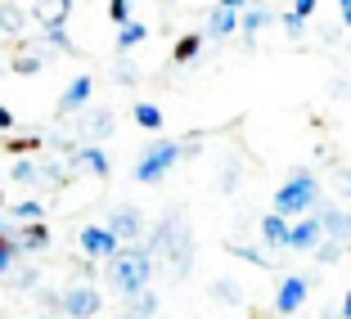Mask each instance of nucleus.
Returning a JSON list of instances; mask_svg holds the SVG:
<instances>
[{
	"instance_id": "obj_1",
	"label": "nucleus",
	"mask_w": 351,
	"mask_h": 319,
	"mask_svg": "<svg viewBox=\"0 0 351 319\" xmlns=\"http://www.w3.org/2000/svg\"><path fill=\"white\" fill-rule=\"evenodd\" d=\"M145 247L154 252V261L158 257L167 261V270H171L176 279H185L189 266H194V234H189V220L180 216V212H167V216L149 229V243Z\"/></svg>"
},
{
	"instance_id": "obj_2",
	"label": "nucleus",
	"mask_w": 351,
	"mask_h": 319,
	"mask_svg": "<svg viewBox=\"0 0 351 319\" xmlns=\"http://www.w3.org/2000/svg\"><path fill=\"white\" fill-rule=\"evenodd\" d=\"M104 266H108V288H113L117 297H126V301L154 283V252H149L145 243L117 247V257L104 261Z\"/></svg>"
},
{
	"instance_id": "obj_3",
	"label": "nucleus",
	"mask_w": 351,
	"mask_h": 319,
	"mask_svg": "<svg viewBox=\"0 0 351 319\" xmlns=\"http://www.w3.org/2000/svg\"><path fill=\"white\" fill-rule=\"evenodd\" d=\"M315 203H320V175L315 171H293L289 180L275 189V216H284V220L311 216Z\"/></svg>"
},
{
	"instance_id": "obj_4",
	"label": "nucleus",
	"mask_w": 351,
	"mask_h": 319,
	"mask_svg": "<svg viewBox=\"0 0 351 319\" xmlns=\"http://www.w3.org/2000/svg\"><path fill=\"white\" fill-rule=\"evenodd\" d=\"M180 144L176 140H149L145 149H140V157H135V180L140 185H158L162 175H171V166L180 162Z\"/></svg>"
},
{
	"instance_id": "obj_5",
	"label": "nucleus",
	"mask_w": 351,
	"mask_h": 319,
	"mask_svg": "<svg viewBox=\"0 0 351 319\" xmlns=\"http://www.w3.org/2000/svg\"><path fill=\"white\" fill-rule=\"evenodd\" d=\"M54 306H59L68 319H95L99 306H104V292L95 288V283H86V279H77V283H68V288L54 297Z\"/></svg>"
},
{
	"instance_id": "obj_6",
	"label": "nucleus",
	"mask_w": 351,
	"mask_h": 319,
	"mask_svg": "<svg viewBox=\"0 0 351 319\" xmlns=\"http://www.w3.org/2000/svg\"><path fill=\"white\" fill-rule=\"evenodd\" d=\"M104 229L117 238L122 247H131V243H145V234H149V225H145V216H140V207H113L108 212V220H104Z\"/></svg>"
},
{
	"instance_id": "obj_7",
	"label": "nucleus",
	"mask_w": 351,
	"mask_h": 319,
	"mask_svg": "<svg viewBox=\"0 0 351 319\" xmlns=\"http://www.w3.org/2000/svg\"><path fill=\"white\" fill-rule=\"evenodd\" d=\"M311 297V279L306 275H284L275 288V315H298Z\"/></svg>"
},
{
	"instance_id": "obj_8",
	"label": "nucleus",
	"mask_w": 351,
	"mask_h": 319,
	"mask_svg": "<svg viewBox=\"0 0 351 319\" xmlns=\"http://www.w3.org/2000/svg\"><path fill=\"white\" fill-rule=\"evenodd\" d=\"M77 247H82V257L86 261H113L117 257V238L108 234L104 225H82V234H77Z\"/></svg>"
},
{
	"instance_id": "obj_9",
	"label": "nucleus",
	"mask_w": 351,
	"mask_h": 319,
	"mask_svg": "<svg viewBox=\"0 0 351 319\" xmlns=\"http://www.w3.org/2000/svg\"><path fill=\"white\" fill-rule=\"evenodd\" d=\"M90 94H95V81L90 77H73V81L63 86V94H59V113L68 117V113H86V103H90Z\"/></svg>"
},
{
	"instance_id": "obj_10",
	"label": "nucleus",
	"mask_w": 351,
	"mask_h": 319,
	"mask_svg": "<svg viewBox=\"0 0 351 319\" xmlns=\"http://www.w3.org/2000/svg\"><path fill=\"white\" fill-rule=\"evenodd\" d=\"M270 18H275V10H270L266 0H248V10L239 14V31H243V41L252 45L261 31H266V23H270Z\"/></svg>"
},
{
	"instance_id": "obj_11",
	"label": "nucleus",
	"mask_w": 351,
	"mask_h": 319,
	"mask_svg": "<svg viewBox=\"0 0 351 319\" xmlns=\"http://www.w3.org/2000/svg\"><path fill=\"white\" fill-rule=\"evenodd\" d=\"M320 238H324V234H320V220H315V216L289 220V252H311Z\"/></svg>"
},
{
	"instance_id": "obj_12",
	"label": "nucleus",
	"mask_w": 351,
	"mask_h": 319,
	"mask_svg": "<svg viewBox=\"0 0 351 319\" xmlns=\"http://www.w3.org/2000/svg\"><path fill=\"white\" fill-rule=\"evenodd\" d=\"M68 166H82V171L99 175V180L113 171V162H108V153H104L99 144H77V149H73V157H68Z\"/></svg>"
},
{
	"instance_id": "obj_13",
	"label": "nucleus",
	"mask_w": 351,
	"mask_h": 319,
	"mask_svg": "<svg viewBox=\"0 0 351 319\" xmlns=\"http://www.w3.org/2000/svg\"><path fill=\"white\" fill-rule=\"evenodd\" d=\"M239 31V14L234 10H221V5H212V10H207V41H226V36H234Z\"/></svg>"
},
{
	"instance_id": "obj_14",
	"label": "nucleus",
	"mask_w": 351,
	"mask_h": 319,
	"mask_svg": "<svg viewBox=\"0 0 351 319\" xmlns=\"http://www.w3.org/2000/svg\"><path fill=\"white\" fill-rule=\"evenodd\" d=\"M113 113H108V108H90V113L82 117V135H77V140H108V135H113Z\"/></svg>"
},
{
	"instance_id": "obj_15",
	"label": "nucleus",
	"mask_w": 351,
	"mask_h": 319,
	"mask_svg": "<svg viewBox=\"0 0 351 319\" xmlns=\"http://www.w3.org/2000/svg\"><path fill=\"white\" fill-rule=\"evenodd\" d=\"M5 220H10V225H41L45 220V203L41 198H19V203L5 212Z\"/></svg>"
},
{
	"instance_id": "obj_16",
	"label": "nucleus",
	"mask_w": 351,
	"mask_h": 319,
	"mask_svg": "<svg viewBox=\"0 0 351 319\" xmlns=\"http://www.w3.org/2000/svg\"><path fill=\"white\" fill-rule=\"evenodd\" d=\"M10 73H19V77H36V73H45V45L36 41V45H23L19 54H14V68Z\"/></svg>"
},
{
	"instance_id": "obj_17",
	"label": "nucleus",
	"mask_w": 351,
	"mask_h": 319,
	"mask_svg": "<svg viewBox=\"0 0 351 319\" xmlns=\"http://www.w3.org/2000/svg\"><path fill=\"white\" fill-rule=\"evenodd\" d=\"M32 14H36V23H41V27H54V23H68L73 0H36V5H32Z\"/></svg>"
},
{
	"instance_id": "obj_18",
	"label": "nucleus",
	"mask_w": 351,
	"mask_h": 319,
	"mask_svg": "<svg viewBox=\"0 0 351 319\" xmlns=\"http://www.w3.org/2000/svg\"><path fill=\"white\" fill-rule=\"evenodd\" d=\"M261 243L266 247H289V220L284 216H275V212H266V216H261Z\"/></svg>"
},
{
	"instance_id": "obj_19",
	"label": "nucleus",
	"mask_w": 351,
	"mask_h": 319,
	"mask_svg": "<svg viewBox=\"0 0 351 319\" xmlns=\"http://www.w3.org/2000/svg\"><path fill=\"white\" fill-rule=\"evenodd\" d=\"M145 36H149V27H145V23H140V18H126V23H117V50H135V45H140V41H145Z\"/></svg>"
},
{
	"instance_id": "obj_20",
	"label": "nucleus",
	"mask_w": 351,
	"mask_h": 319,
	"mask_svg": "<svg viewBox=\"0 0 351 319\" xmlns=\"http://www.w3.org/2000/svg\"><path fill=\"white\" fill-rule=\"evenodd\" d=\"M23 27H27V14H23L14 0H0V31H5V36H19Z\"/></svg>"
},
{
	"instance_id": "obj_21",
	"label": "nucleus",
	"mask_w": 351,
	"mask_h": 319,
	"mask_svg": "<svg viewBox=\"0 0 351 319\" xmlns=\"http://www.w3.org/2000/svg\"><path fill=\"white\" fill-rule=\"evenodd\" d=\"M158 315V292L145 288V292H135L131 306H126V319H154Z\"/></svg>"
},
{
	"instance_id": "obj_22",
	"label": "nucleus",
	"mask_w": 351,
	"mask_h": 319,
	"mask_svg": "<svg viewBox=\"0 0 351 319\" xmlns=\"http://www.w3.org/2000/svg\"><path fill=\"white\" fill-rule=\"evenodd\" d=\"M41 45H50V50H63V54H77L73 36H68V23H54V27H41Z\"/></svg>"
},
{
	"instance_id": "obj_23",
	"label": "nucleus",
	"mask_w": 351,
	"mask_h": 319,
	"mask_svg": "<svg viewBox=\"0 0 351 319\" xmlns=\"http://www.w3.org/2000/svg\"><path fill=\"white\" fill-rule=\"evenodd\" d=\"M198 50H203V31H185V36L176 41L171 59H176V63H194V59H198Z\"/></svg>"
},
{
	"instance_id": "obj_24",
	"label": "nucleus",
	"mask_w": 351,
	"mask_h": 319,
	"mask_svg": "<svg viewBox=\"0 0 351 319\" xmlns=\"http://www.w3.org/2000/svg\"><path fill=\"white\" fill-rule=\"evenodd\" d=\"M131 117H135V126H145V131H162V108H158V103H131Z\"/></svg>"
},
{
	"instance_id": "obj_25",
	"label": "nucleus",
	"mask_w": 351,
	"mask_h": 319,
	"mask_svg": "<svg viewBox=\"0 0 351 319\" xmlns=\"http://www.w3.org/2000/svg\"><path fill=\"white\" fill-rule=\"evenodd\" d=\"M311 252H315V261H320V266H338V261L347 257V243H338V238H320Z\"/></svg>"
},
{
	"instance_id": "obj_26",
	"label": "nucleus",
	"mask_w": 351,
	"mask_h": 319,
	"mask_svg": "<svg viewBox=\"0 0 351 319\" xmlns=\"http://www.w3.org/2000/svg\"><path fill=\"white\" fill-rule=\"evenodd\" d=\"M36 175H41V162H32V157H19V162L10 166L14 185H36Z\"/></svg>"
},
{
	"instance_id": "obj_27",
	"label": "nucleus",
	"mask_w": 351,
	"mask_h": 319,
	"mask_svg": "<svg viewBox=\"0 0 351 319\" xmlns=\"http://www.w3.org/2000/svg\"><path fill=\"white\" fill-rule=\"evenodd\" d=\"M36 185L63 189V185H68V162H45V166H41V175H36Z\"/></svg>"
},
{
	"instance_id": "obj_28",
	"label": "nucleus",
	"mask_w": 351,
	"mask_h": 319,
	"mask_svg": "<svg viewBox=\"0 0 351 319\" xmlns=\"http://www.w3.org/2000/svg\"><path fill=\"white\" fill-rule=\"evenodd\" d=\"M279 27H284V36H289V41H302V31H306V18H298L293 10H284V14H279Z\"/></svg>"
},
{
	"instance_id": "obj_29",
	"label": "nucleus",
	"mask_w": 351,
	"mask_h": 319,
	"mask_svg": "<svg viewBox=\"0 0 351 319\" xmlns=\"http://www.w3.org/2000/svg\"><path fill=\"white\" fill-rule=\"evenodd\" d=\"M212 297H217V301H230V306H234V301H243V292H239L230 279H217V283H212Z\"/></svg>"
},
{
	"instance_id": "obj_30",
	"label": "nucleus",
	"mask_w": 351,
	"mask_h": 319,
	"mask_svg": "<svg viewBox=\"0 0 351 319\" xmlns=\"http://www.w3.org/2000/svg\"><path fill=\"white\" fill-rule=\"evenodd\" d=\"M14 288L19 292H36L41 288V270H19V275H14Z\"/></svg>"
},
{
	"instance_id": "obj_31",
	"label": "nucleus",
	"mask_w": 351,
	"mask_h": 319,
	"mask_svg": "<svg viewBox=\"0 0 351 319\" xmlns=\"http://www.w3.org/2000/svg\"><path fill=\"white\" fill-rule=\"evenodd\" d=\"M41 144H45L41 135H23V140H10V149H14V153H19V157H27V153H36V149H41Z\"/></svg>"
},
{
	"instance_id": "obj_32",
	"label": "nucleus",
	"mask_w": 351,
	"mask_h": 319,
	"mask_svg": "<svg viewBox=\"0 0 351 319\" xmlns=\"http://www.w3.org/2000/svg\"><path fill=\"white\" fill-rule=\"evenodd\" d=\"M14 261H19L14 243H10V238H0V275H10V270H14Z\"/></svg>"
},
{
	"instance_id": "obj_33",
	"label": "nucleus",
	"mask_w": 351,
	"mask_h": 319,
	"mask_svg": "<svg viewBox=\"0 0 351 319\" xmlns=\"http://www.w3.org/2000/svg\"><path fill=\"white\" fill-rule=\"evenodd\" d=\"M234 257H243V261H252V266H270V257L266 252H257V247H230Z\"/></svg>"
},
{
	"instance_id": "obj_34",
	"label": "nucleus",
	"mask_w": 351,
	"mask_h": 319,
	"mask_svg": "<svg viewBox=\"0 0 351 319\" xmlns=\"http://www.w3.org/2000/svg\"><path fill=\"white\" fill-rule=\"evenodd\" d=\"M108 18L126 23V18H131V0H108Z\"/></svg>"
},
{
	"instance_id": "obj_35",
	"label": "nucleus",
	"mask_w": 351,
	"mask_h": 319,
	"mask_svg": "<svg viewBox=\"0 0 351 319\" xmlns=\"http://www.w3.org/2000/svg\"><path fill=\"white\" fill-rule=\"evenodd\" d=\"M221 189H226V194H234V189H239V162L226 166V180H221Z\"/></svg>"
},
{
	"instance_id": "obj_36",
	"label": "nucleus",
	"mask_w": 351,
	"mask_h": 319,
	"mask_svg": "<svg viewBox=\"0 0 351 319\" xmlns=\"http://www.w3.org/2000/svg\"><path fill=\"white\" fill-rule=\"evenodd\" d=\"M315 31H320V41H324V45H338V31H342V27H333V23H320Z\"/></svg>"
},
{
	"instance_id": "obj_37",
	"label": "nucleus",
	"mask_w": 351,
	"mask_h": 319,
	"mask_svg": "<svg viewBox=\"0 0 351 319\" xmlns=\"http://www.w3.org/2000/svg\"><path fill=\"white\" fill-rule=\"evenodd\" d=\"M315 5H320V0H293V14H298V18H311Z\"/></svg>"
},
{
	"instance_id": "obj_38",
	"label": "nucleus",
	"mask_w": 351,
	"mask_h": 319,
	"mask_svg": "<svg viewBox=\"0 0 351 319\" xmlns=\"http://www.w3.org/2000/svg\"><path fill=\"white\" fill-rule=\"evenodd\" d=\"M338 27L351 31V0H338Z\"/></svg>"
},
{
	"instance_id": "obj_39",
	"label": "nucleus",
	"mask_w": 351,
	"mask_h": 319,
	"mask_svg": "<svg viewBox=\"0 0 351 319\" xmlns=\"http://www.w3.org/2000/svg\"><path fill=\"white\" fill-rule=\"evenodd\" d=\"M342 243H351V207H342Z\"/></svg>"
},
{
	"instance_id": "obj_40",
	"label": "nucleus",
	"mask_w": 351,
	"mask_h": 319,
	"mask_svg": "<svg viewBox=\"0 0 351 319\" xmlns=\"http://www.w3.org/2000/svg\"><path fill=\"white\" fill-rule=\"evenodd\" d=\"M113 77H117V81H122V86H131V81H135V73H131V68H126V63H117V73H113Z\"/></svg>"
},
{
	"instance_id": "obj_41",
	"label": "nucleus",
	"mask_w": 351,
	"mask_h": 319,
	"mask_svg": "<svg viewBox=\"0 0 351 319\" xmlns=\"http://www.w3.org/2000/svg\"><path fill=\"white\" fill-rule=\"evenodd\" d=\"M217 5H221V10H234V14L248 10V0H217Z\"/></svg>"
},
{
	"instance_id": "obj_42",
	"label": "nucleus",
	"mask_w": 351,
	"mask_h": 319,
	"mask_svg": "<svg viewBox=\"0 0 351 319\" xmlns=\"http://www.w3.org/2000/svg\"><path fill=\"white\" fill-rule=\"evenodd\" d=\"M0 131H14V113L5 108V103H0Z\"/></svg>"
},
{
	"instance_id": "obj_43",
	"label": "nucleus",
	"mask_w": 351,
	"mask_h": 319,
	"mask_svg": "<svg viewBox=\"0 0 351 319\" xmlns=\"http://www.w3.org/2000/svg\"><path fill=\"white\" fill-rule=\"evenodd\" d=\"M338 189H342V194L351 198V171H338Z\"/></svg>"
},
{
	"instance_id": "obj_44",
	"label": "nucleus",
	"mask_w": 351,
	"mask_h": 319,
	"mask_svg": "<svg viewBox=\"0 0 351 319\" xmlns=\"http://www.w3.org/2000/svg\"><path fill=\"white\" fill-rule=\"evenodd\" d=\"M338 319H351V288H347V297H342V306H338Z\"/></svg>"
},
{
	"instance_id": "obj_45",
	"label": "nucleus",
	"mask_w": 351,
	"mask_h": 319,
	"mask_svg": "<svg viewBox=\"0 0 351 319\" xmlns=\"http://www.w3.org/2000/svg\"><path fill=\"white\" fill-rule=\"evenodd\" d=\"M10 234V220H5V194H0V238Z\"/></svg>"
},
{
	"instance_id": "obj_46",
	"label": "nucleus",
	"mask_w": 351,
	"mask_h": 319,
	"mask_svg": "<svg viewBox=\"0 0 351 319\" xmlns=\"http://www.w3.org/2000/svg\"><path fill=\"white\" fill-rule=\"evenodd\" d=\"M117 319H126V315H117Z\"/></svg>"
}]
</instances>
